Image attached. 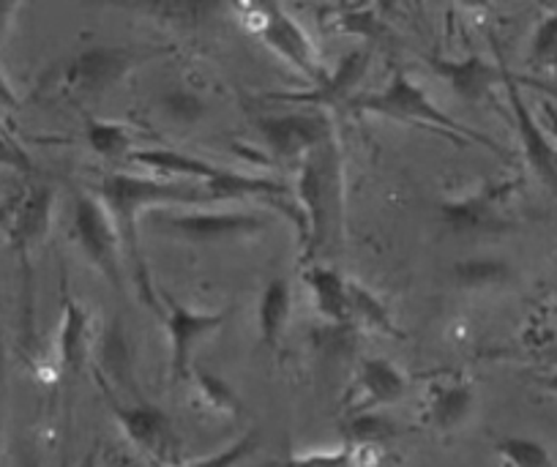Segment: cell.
<instances>
[{
	"mask_svg": "<svg viewBox=\"0 0 557 467\" xmlns=\"http://www.w3.org/2000/svg\"><path fill=\"white\" fill-rule=\"evenodd\" d=\"M251 126L271 162L296 164V168L318 145L336 137L329 112L298 110V107L285 112H260L251 118Z\"/></svg>",
	"mask_w": 557,
	"mask_h": 467,
	"instance_id": "obj_9",
	"label": "cell"
},
{
	"mask_svg": "<svg viewBox=\"0 0 557 467\" xmlns=\"http://www.w3.org/2000/svg\"><path fill=\"white\" fill-rule=\"evenodd\" d=\"M533 361L541 364V367L557 369V345H549V347H541V351H535Z\"/></svg>",
	"mask_w": 557,
	"mask_h": 467,
	"instance_id": "obj_37",
	"label": "cell"
},
{
	"mask_svg": "<svg viewBox=\"0 0 557 467\" xmlns=\"http://www.w3.org/2000/svg\"><path fill=\"white\" fill-rule=\"evenodd\" d=\"M399 423L383 413H363V416L342 418V434L345 443L358 445V448H377L388 451V445L399 438Z\"/></svg>",
	"mask_w": 557,
	"mask_h": 467,
	"instance_id": "obj_25",
	"label": "cell"
},
{
	"mask_svg": "<svg viewBox=\"0 0 557 467\" xmlns=\"http://www.w3.org/2000/svg\"><path fill=\"white\" fill-rule=\"evenodd\" d=\"M90 192L104 202L112 222H115L123 244V255H126L128 279L137 287L139 298L159 315L162 311L159 290L162 287L153 282L151 266H148L143 241H139L143 217L162 211V208H197L219 206V202L202 186L186 184V181L159 179V175L146 173V170L143 173H107Z\"/></svg>",
	"mask_w": 557,
	"mask_h": 467,
	"instance_id": "obj_1",
	"label": "cell"
},
{
	"mask_svg": "<svg viewBox=\"0 0 557 467\" xmlns=\"http://www.w3.org/2000/svg\"><path fill=\"white\" fill-rule=\"evenodd\" d=\"M383 12V7H325L320 14L325 17V25L334 28L336 34L356 36V39L374 45V41L394 34Z\"/></svg>",
	"mask_w": 557,
	"mask_h": 467,
	"instance_id": "obj_22",
	"label": "cell"
},
{
	"mask_svg": "<svg viewBox=\"0 0 557 467\" xmlns=\"http://www.w3.org/2000/svg\"><path fill=\"white\" fill-rule=\"evenodd\" d=\"M153 233L168 235L191 246L238 244L271 228V213L262 208H230V206H197V208H162L148 213Z\"/></svg>",
	"mask_w": 557,
	"mask_h": 467,
	"instance_id": "obj_5",
	"label": "cell"
},
{
	"mask_svg": "<svg viewBox=\"0 0 557 467\" xmlns=\"http://www.w3.org/2000/svg\"><path fill=\"white\" fill-rule=\"evenodd\" d=\"M63 318L55 336V380H77L94 358V315L69 290L66 268L61 273Z\"/></svg>",
	"mask_w": 557,
	"mask_h": 467,
	"instance_id": "obj_17",
	"label": "cell"
},
{
	"mask_svg": "<svg viewBox=\"0 0 557 467\" xmlns=\"http://www.w3.org/2000/svg\"><path fill=\"white\" fill-rule=\"evenodd\" d=\"M20 12H23V7L20 3H0V45L9 39V34H12L14 23H17Z\"/></svg>",
	"mask_w": 557,
	"mask_h": 467,
	"instance_id": "obj_35",
	"label": "cell"
},
{
	"mask_svg": "<svg viewBox=\"0 0 557 467\" xmlns=\"http://www.w3.org/2000/svg\"><path fill=\"white\" fill-rule=\"evenodd\" d=\"M347 110H350L352 115H374L385 118V121L430 128V132L441 134L448 143L459 145V148L481 145V148L492 150V153L506 156V148H503L497 139H492L490 134L475 132V128H470L468 123H462L459 118L448 115V112L432 99L430 90L418 83L410 72H405V69H394L388 83L380 85L377 90L358 94L356 99L347 105Z\"/></svg>",
	"mask_w": 557,
	"mask_h": 467,
	"instance_id": "obj_3",
	"label": "cell"
},
{
	"mask_svg": "<svg viewBox=\"0 0 557 467\" xmlns=\"http://www.w3.org/2000/svg\"><path fill=\"white\" fill-rule=\"evenodd\" d=\"M257 448H260V434H257L255 429H249V432L235 438L233 443H227L224 448L200 456V459L195 462H181V465L173 467H238L240 462H246L251 454H257Z\"/></svg>",
	"mask_w": 557,
	"mask_h": 467,
	"instance_id": "obj_30",
	"label": "cell"
},
{
	"mask_svg": "<svg viewBox=\"0 0 557 467\" xmlns=\"http://www.w3.org/2000/svg\"><path fill=\"white\" fill-rule=\"evenodd\" d=\"M369 448H358V445L342 443L331 445V448H312L301 451V454H290L278 462H268L265 467H361L363 456Z\"/></svg>",
	"mask_w": 557,
	"mask_h": 467,
	"instance_id": "obj_28",
	"label": "cell"
},
{
	"mask_svg": "<svg viewBox=\"0 0 557 467\" xmlns=\"http://www.w3.org/2000/svg\"><path fill=\"white\" fill-rule=\"evenodd\" d=\"M495 454L503 467H555V456L541 440L524 434H506L495 443Z\"/></svg>",
	"mask_w": 557,
	"mask_h": 467,
	"instance_id": "obj_27",
	"label": "cell"
},
{
	"mask_svg": "<svg viewBox=\"0 0 557 467\" xmlns=\"http://www.w3.org/2000/svg\"><path fill=\"white\" fill-rule=\"evenodd\" d=\"M110 400L115 421L128 443L148 459V467H173L181 465V438L175 432L173 418L168 410L148 400L121 402L110 389H101Z\"/></svg>",
	"mask_w": 557,
	"mask_h": 467,
	"instance_id": "obj_10",
	"label": "cell"
},
{
	"mask_svg": "<svg viewBox=\"0 0 557 467\" xmlns=\"http://www.w3.org/2000/svg\"><path fill=\"white\" fill-rule=\"evenodd\" d=\"M170 50H137L123 45H88L83 50L63 58L50 74L47 88L55 90L61 99L88 101L110 94L128 74L146 61L168 56Z\"/></svg>",
	"mask_w": 557,
	"mask_h": 467,
	"instance_id": "obj_4",
	"label": "cell"
},
{
	"mask_svg": "<svg viewBox=\"0 0 557 467\" xmlns=\"http://www.w3.org/2000/svg\"><path fill=\"white\" fill-rule=\"evenodd\" d=\"M85 145L107 162H121L137 150V128L110 118H88L83 128Z\"/></svg>",
	"mask_w": 557,
	"mask_h": 467,
	"instance_id": "obj_24",
	"label": "cell"
},
{
	"mask_svg": "<svg viewBox=\"0 0 557 467\" xmlns=\"http://www.w3.org/2000/svg\"><path fill=\"white\" fill-rule=\"evenodd\" d=\"M535 85V79H524L513 74L511 69L506 72V83H503V94L508 99V112H511L513 128H517L519 145H522V159L528 164L530 173L557 195V139L552 137L544 121L535 118L530 105L522 96V85Z\"/></svg>",
	"mask_w": 557,
	"mask_h": 467,
	"instance_id": "obj_13",
	"label": "cell"
},
{
	"mask_svg": "<svg viewBox=\"0 0 557 467\" xmlns=\"http://www.w3.org/2000/svg\"><path fill=\"white\" fill-rule=\"evenodd\" d=\"M293 195L304 219L301 262H331L345 244L347 230V179L339 137L318 145L298 164Z\"/></svg>",
	"mask_w": 557,
	"mask_h": 467,
	"instance_id": "obj_2",
	"label": "cell"
},
{
	"mask_svg": "<svg viewBox=\"0 0 557 467\" xmlns=\"http://www.w3.org/2000/svg\"><path fill=\"white\" fill-rule=\"evenodd\" d=\"M20 105H23V99H20L17 88L7 77V72L0 69V112H17Z\"/></svg>",
	"mask_w": 557,
	"mask_h": 467,
	"instance_id": "obj_34",
	"label": "cell"
},
{
	"mask_svg": "<svg viewBox=\"0 0 557 467\" xmlns=\"http://www.w3.org/2000/svg\"><path fill=\"white\" fill-rule=\"evenodd\" d=\"M0 170H7L12 175H25V179L36 175L34 156L3 128H0Z\"/></svg>",
	"mask_w": 557,
	"mask_h": 467,
	"instance_id": "obj_32",
	"label": "cell"
},
{
	"mask_svg": "<svg viewBox=\"0 0 557 467\" xmlns=\"http://www.w3.org/2000/svg\"><path fill=\"white\" fill-rule=\"evenodd\" d=\"M164 115L173 118L178 123H197L202 115H208V105L197 90L189 88H175L168 90L162 99Z\"/></svg>",
	"mask_w": 557,
	"mask_h": 467,
	"instance_id": "obj_31",
	"label": "cell"
},
{
	"mask_svg": "<svg viewBox=\"0 0 557 467\" xmlns=\"http://www.w3.org/2000/svg\"><path fill=\"white\" fill-rule=\"evenodd\" d=\"M350 329L391 336V340H405L388 304L372 287L358 282V279H350Z\"/></svg>",
	"mask_w": 557,
	"mask_h": 467,
	"instance_id": "obj_21",
	"label": "cell"
},
{
	"mask_svg": "<svg viewBox=\"0 0 557 467\" xmlns=\"http://www.w3.org/2000/svg\"><path fill=\"white\" fill-rule=\"evenodd\" d=\"M7 385H9V347H7V325H3V309H0V434H3V410H7Z\"/></svg>",
	"mask_w": 557,
	"mask_h": 467,
	"instance_id": "obj_33",
	"label": "cell"
},
{
	"mask_svg": "<svg viewBox=\"0 0 557 467\" xmlns=\"http://www.w3.org/2000/svg\"><path fill=\"white\" fill-rule=\"evenodd\" d=\"M159 304L162 311L159 318L164 323V334H168V361L173 380H189L191 367H195L197 347L213 334L224 329L230 311L227 309H191V306L181 304L170 293L159 290Z\"/></svg>",
	"mask_w": 557,
	"mask_h": 467,
	"instance_id": "obj_11",
	"label": "cell"
},
{
	"mask_svg": "<svg viewBox=\"0 0 557 467\" xmlns=\"http://www.w3.org/2000/svg\"><path fill=\"white\" fill-rule=\"evenodd\" d=\"M186 383L191 385L197 407H200L202 413H208V416L235 418L240 413L238 391H235L219 372H211V369L195 364Z\"/></svg>",
	"mask_w": 557,
	"mask_h": 467,
	"instance_id": "obj_23",
	"label": "cell"
},
{
	"mask_svg": "<svg viewBox=\"0 0 557 467\" xmlns=\"http://www.w3.org/2000/svg\"><path fill=\"white\" fill-rule=\"evenodd\" d=\"M369 66H372V50L369 47H356L347 56L339 58L334 69H329L320 83L309 85L301 90H265L257 99L260 101H276V105H293L301 110H347L352 99L361 90V83L367 79Z\"/></svg>",
	"mask_w": 557,
	"mask_h": 467,
	"instance_id": "obj_12",
	"label": "cell"
},
{
	"mask_svg": "<svg viewBox=\"0 0 557 467\" xmlns=\"http://www.w3.org/2000/svg\"><path fill=\"white\" fill-rule=\"evenodd\" d=\"M479 407V391L465 372H435L426 378L418 421L432 434L459 432Z\"/></svg>",
	"mask_w": 557,
	"mask_h": 467,
	"instance_id": "obj_15",
	"label": "cell"
},
{
	"mask_svg": "<svg viewBox=\"0 0 557 467\" xmlns=\"http://www.w3.org/2000/svg\"><path fill=\"white\" fill-rule=\"evenodd\" d=\"M454 279H457V287L462 290H497L506 287L513 279L511 262L503 260V257H468V260H459V266L454 268Z\"/></svg>",
	"mask_w": 557,
	"mask_h": 467,
	"instance_id": "obj_26",
	"label": "cell"
},
{
	"mask_svg": "<svg viewBox=\"0 0 557 467\" xmlns=\"http://www.w3.org/2000/svg\"><path fill=\"white\" fill-rule=\"evenodd\" d=\"M55 213V186L47 181H28L12 219L7 224V238L23 266L25 290L30 293V257L47 241Z\"/></svg>",
	"mask_w": 557,
	"mask_h": 467,
	"instance_id": "obj_16",
	"label": "cell"
},
{
	"mask_svg": "<svg viewBox=\"0 0 557 467\" xmlns=\"http://www.w3.org/2000/svg\"><path fill=\"white\" fill-rule=\"evenodd\" d=\"M72 235L77 241V249L90 266L96 268L101 279H107L112 290L123 293L128 268L123 255L121 235L104 202L90 189L74 192L72 197Z\"/></svg>",
	"mask_w": 557,
	"mask_h": 467,
	"instance_id": "obj_8",
	"label": "cell"
},
{
	"mask_svg": "<svg viewBox=\"0 0 557 467\" xmlns=\"http://www.w3.org/2000/svg\"><path fill=\"white\" fill-rule=\"evenodd\" d=\"M293 320V284L285 276L268 279L265 287H262L260 298H257L255 309V325L257 336H260V345L268 353L282 351V342H285L287 329H290Z\"/></svg>",
	"mask_w": 557,
	"mask_h": 467,
	"instance_id": "obj_20",
	"label": "cell"
},
{
	"mask_svg": "<svg viewBox=\"0 0 557 467\" xmlns=\"http://www.w3.org/2000/svg\"><path fill=\"white\" fill-rule=\"evenodd\" d=\"M424 63L465 101H484L495 90H503L506 83L508 63L497 47V61L479 56V52H465V56H424Z\"/></svg>",
	"mask_w": 557,
	"mask_h": 467,
	"instance_id": "obj_18",
	"label": "cell"
},
{
	"mask_svg": "<svg viewBox=\"0 0 557 467\" xmlns=\"http://www.w3.org/2000/svg\"><path fill=\"white\" fill-rule=\"evenodd\" d=\"M304 284L312 295L318 318L331 329H350V276L339 271L334 262H309L301 271Z\"/></svg>",
	"mask_w": 557,
	"mask_h": 467,
	"instance_id": "obj_19",
	"label": "cell"
},
{
	"mask_svg": "<svg viewBox=\"0 0 557 467\" xmlns=\"http://www.w3.org/2000/svg\"><path fill=\"white\" fill-rule=\"evenodd\" d=\"M361 467H399V462H396V456L388 454V451L369 448L367 456H363Z\"/></svg>",
	"mask_w": 557,
	"mask_h": 467,
	"instance_id": "obj_36",
	"label": "cell"
},
{
	"mask_svg": "<svg viewBox=\"0 0 557 467\" xmlns=\"http://www.w3.org/2000/svg\"><path fill=\"white\" fill-rule=\"evenodd\" d=\"M530 69L544 74L557 72V7L546 9L528 45Z\"/></svg>",
	"mask_w": 557,
	"mask_h": 467,
	"instance_id": "obj_29",
	"label": "cell"
},
{
	"mask_svg": "<svg viewBox=\"0 0 557 467\" xmlns=\"http://www.w3.org/2000/svg\"><path fill=\"white\" fill-rule=\"evenodd\" d=\"M235 14L262 41L265 50H271L278 61H285L309 85L320 83L329 74L314 39L287 7L249 3V7L235 9Z\"/></svg>",
	"mask_w": 557,
	"mask_h": 467,
	"instance_id": "obj_7",
	"label": "cell"
},
{
	"mask_svg": "<svg viewBox=\"0 0 557 467\" xmlns=\"http://www.w3.org/2000/svg\"><path fill=\"white\" fill-rule=\"evenodd\" d=\"M412 378L391 358L367 356L352 369V378L342 396V418L383 413L410 394Z\"/></svg>",
	"mask_w": 557,
	"mask_h": 467,
	"instance_id": "obj_14",
	"label": "cell"
},
{
	"mask_svg": "<svg viewBox=\"0 0 557 467\" xmlns=\"http://www.w3.org/2000/svg\"><path fill=\"white\" fill-rule=\"evenodd\" d=\"M522 192V179L497 175L484 179L457 195H446L437 202V217L443 228L454 235L479 238V235H500L517 224L513 200Z\"/></svg>",
	"mask_w": 557,
	"mask_h": 467,
	"instance_id": "obj_6",
	"label": "cell"
},
{
	"mask_svg": "<svg viewBox=\"0 0 557 467\" xmlns=\"http://www.w3.org/2000/svg\"><path fill=\"white\" fill-rule=\"evenodd\" d=\"M99 462H101V454H99V448H90L88 454H85L83 459L77 462V467H99Z\"/></svg>",
	"mask_w": 557,
	"mask_h": 467,
	"instance_id": "obj_38",
	"label": "cell"
}]
</instances>
